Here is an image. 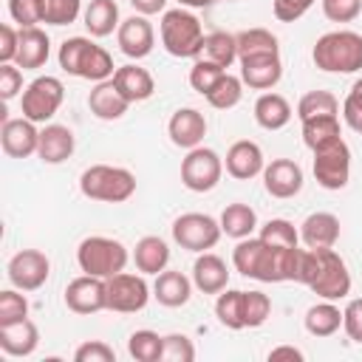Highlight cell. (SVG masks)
Masks as SVG:
<instances>
[{"label":"cell","mask_w":362,"mask_h":362,"mask_svg":"<svg viewBox=\"0 0 362 362\" xmlns=\"http://www.w3.org/2000/svg\"><path fill=\"white\" fill-rule=\"evenodd\" d=\"M23 90V71L14 62H0V96L8 102Z\"/></svg>","instance_id":"816d5d0a"},{"label":"cell","mask_w":362,"mask_h":362,"mask_svg":"<svg viewBox=\"0 0 362 362\" xmlns=\"http://www.w3.org/2000/svg\"><path fill=\"white\" fill-rule=\"evenodd\" d=\"M192 283L204 294H221L229 286V269H226L223 257H218L212 252H201L192 263Z\"/></svg>","instance_id":"603a6c76"},{"label":"cell","mask_w":362,"mask_h":362,"mask_svg":"<svg viewBox=\"0 0 362 362\" xmlns=\"http://www.w3.org/2000/svg\"><path fill=\"white\" fill-rule=\"evenodd\" d=\"M311 59L325 74H356L362 71V34L337 28L314 42Z\"/></svg>","instance_id":"3957f363"},{"label":"cell","mask_w":362,"mask_h":362,"mask_svg":"<svg viewBox=\"0 0 362 362\" xmlns=\"http://www.w3.org/2000/svg\"><path fill=\"white\" fill-rule=\"evenodd\" d=\"M297 116L300 122L317 119V116H339V102L331 90H308L297 102Z\"/></svg>","instance_id":"8d00e7d4"},{"label":"cell","mask_w":362,"mask_h":362,"mask_svg":"<svg viewBox=\"0 0 362 362\" xmlns=\"http://www.w3.org/2000/svg\"><path fill=\"white\" fill-rule=\"evenodd\" d=\"M167 133H170V141L175 147H184V150H192L204 141L206 136V119L201 110L195 107H178L170 122H167Z\"/></svg>","instance_id":"e0dca14e"},{"label":"cell","mask_w":362,"mask_h":362,"mask_svg":"<svg viewBox=\"0 0 362 362\" xmlns=\"http://www.w3.org/2000/svg\"><path fill=\"white\" fill-rule=\"evenodd\" d=\"M342 328H345L348 339L362 345V297L348 300V305L342 308Z\"/></svg>","instance_id":"f907efd6"},{"label":"cell","mask_w":362,"mask_h":362,"mask_svg":"<svg viewBox=\"0 0 362 362\" xmlns=\"http://www.w3.org/2000/svg\"><path fill=\"white\" fill-rule=\"evenodd\" d=\"M51 57V40L42 28L31 25V28H20V48L14 57V65L23 71H37L48 62Z\"/></svg>","instance_id":"cb8c5ba5"},{"label":"cell","mask_w":362,"mask_h":362,"mask_svg":"<svg viewBox=\"0 0 362 362\" xmlns=\"http://www.w3.org/2000/svg\"><path fill=\"white\" fill-rule=\"evenodd\" d=\"M133 260L141 274H158L170 263V246L158 235H144L133 249Z\"/></svg>","instance_id":"83f0119b"},{"label":"cell","mask_w":362,"mask_h":362,"mask_svg":"<svg viewBox=\"0 0 362 362\" xmlns=\"http://www.w3.org/2000/svg\"><path fill=\"white\" fill-rule=\"evenodd\" d=\"M0 144H3V153L11 156V158H28L37 153L40 147V130H37V122L20 116V119H6L3 122V130H0Z\"/></svg>","instance_id":"2e32d148"},{"label":"cell","mask_w":362,"mask_h":362,"mask_svg":"<svg viewBox=\"0 0 362 362\" xmlns=\"http://www.w3.org/2000/svg\"><path fill=\"white\" fill-rule=\"evenodd\" d=\"M8 280L20 291H37L51 274V260L40 249H23L8 260Z\"/></svg>","instance_id":"7c38bea8"},{"label":"cell","mask_w":362,"mask_h":362,"mask_svg":"<svg viewBox=\"0 0 362 362\" xmlns=\"http://www.w3.org/2000/svg\"><path fill=\"white\" fill-rule=\"evenodd\" d=\"M300 240L308 249H331L339 240V218L334 212H311L300 223Z\"/></svg>","instance_id":"7402d4cb"},{"label":"cell","mask_w":362,"mask_h":362,"mask_svg":"<svg viewBox=\"0 0 362 362\" xmlns=\"http://www.w3.org/2000/svg\"><path fill=\"white\" fill-rule=\"evenodd\" d=\"M85 28L90 31V37H107L113 31H119V6L116 0H90L82 11Z\"/></svg>","instance_id":"f546056e"},{"label":"cell","mask_w":362,"mask_h":362,"mask_svg":"<svg viewBox=\"0 0 362 362\" xmlns=\"http://www.w3.org/2000/svg\"><path fill=\"white\" fill-rule=\"evenodd\" d=\"M62 99H65V85L57 76H48V74L45 76H37L23 90V99H20L23 116L31 119V122H37V124L40 122H48L59 110Z\"/></svg>","instance_id":"9c48e42d"},{"label":"cell","mask_w":362,"mask_h":362,"mask_svg":"<svg viewBox=\"0 0 362 362\" xmlns=\"http://www.w3.org/2000/svg\"><path fill=\"white\" fill-rule=\"evenodd\" d=\"M161 359L167 362H192L195 359V345L187 334H167L164 337V354Z\"/></svg>","instance_id":"7dc6e473"},{"label":"cell","mask_w":362,"mask_h":362,"mask_svg":"<svg viewBox=\"0 0 362 362\" xmlns=\"http://www.w3.org/2000/svg\"><path fill=\"white\" fill-rule=\"evenodd\" d=\"M201 57L221 65V68H229L235 59H238V40L235 34L229 31H212L204 37V48H201Z\"/></svg>","instance_id":"836d02e7"},{"label":"cell","mask_w":362,"mask_h":362,"mask_svg":"<svg viewBox=\"0 0 362 362\" xmlns=\"http://www.w3.org/2000/svg\"><path fill=\"white\" fill-rule=\"evenodd\" d=\"M82 11V0H42V23L71 25Z\"/></svg>","instance_id":"7bdbcfd3"},{"label":"cell","mask_w":362,"mask_h":362,"mask_svg":"<svg viewBox=\"0 0 362 362\" xmlns=\"http://www.w3.org/2000/svg\"><path fill=\"white\" fill-rule=\"evenodd\" d=\"M223 175V158L209 147H192L187 150L181 161V184L192 192H209L218 187Z\"/></svg>","instance_id":"ba28073f"},{"label":"cell","mask_w":362,"mask_h":362,"mask_svg":"<svg viewBox=\"0 0 362 362\" xmlns=\"http://www.w3.org/2000/svg\"><path fill=\"white\" fill-rule=\"evenodd\" d=\"M74 147H76V139H74L71 127H65V124H45L40 130V147H37L40 161L62 164V161H68L74 156Z\"/></svg>","instance_id":"44dd1931"},{"label":"cell","mask_w":362,"mask_h":362,"mask_svg":"<svg viewBox=\"0 0 362 362\" xmlns=\"http://www.w3.org/2000/svg\"><path fill=\"white\" fill-rule=\"evenodd\" d=\"M215 317L221 325L232 328V331H243V291L240 288H223L215 300Z\"/></svg>","instance_id":"d590c367"},{"label":"cell","mask_w":362,"mask_h":362,"mask_svg":"<svg viewBox=\"0 0 362 362\" xmlns=\"http://www.w3.org/2000/svg\"><path fill=\"white\" fill-rule=\"evenodd\" d=\"M130 6L136 8V14H164L167 11V0H130Z\"/></svg>","instance_id":"6f0895ef"},{"label":"cell","mask_w":362,"mask_h":362,"mask_svg":"<svg viewBox=\"0 0 362 362\" xmlns=\"http://www.w3.org/2000/svg\"><path fill=\"white\" fill-rule=\"evenodd\" d=\"M28 317V300L20 294V288H6L0 291V325L20 322Z\"/></svg>","instance_id":"f6af8a7d"},{"label":"cell","mask_w":362,"mask_h":362,"mask_svg":"<svg viewBox=\"0 0 362 362\" xmlns=\"http://www.w3.org/2000/svg\"><path fill=\"white\" fill-rule=\"evenodd\" d=\"M223 74H226V68H221V65H215V62L198 57V59L192 62V68H189V85H192V90H198L201 96H206V93L212 90V85H215Z\"/></svg>","instance_id":"b9f144b4"},{"label":"cell","mask_w":362,"mask_h":362,"mask_svg":"<svg viewBox=\"0 0 362 362\" xmlns=\"http://www.w3.org/2000/svg\"><path fill=\"white\" fill-rule=\"evenodd\" d=\"M272 314V300L263 291H243V322L246 328H257L269 320Z\"/></svg>","instance_id":"ee69618b"},{"label":"cell","mask_w":362,"mask_h":362,"mask_svg":"<svg viewBox=\"0 0 362 362\" xmlns=\"http://www.w3.org/2000/svg\"><path fill=\"white\" fill-rule=\"evenodd\" d=\"M74 362H116V351L102 339H88L74 351Z\"/></svg>","instance_id":"681fc988"},{"label":"cell","mask_w":362,"mask_h":362,"mask_svg":"<svg viewBox=\"0 0 362 362\" xmlns=\"http://www.w3.org/2000/svg\"><path fill=\"white\" fill-rule=\"evenodd\" d=\"M362 11V0H322V14L331 23H354Z\"/></svg>","instance_id":"c3c4849f"},{"label":"cell","mask_w":362,"mask_h":362,"mask_svg":"<svg viewBox=\"0 0 362 362\" xmlns=\"http://www.w3.org/2000/svg\"><path fill=\"white\" fill-rule=\"evenodd\" d=\"M320 300H342L351 294V272L345 260L331 249H303L300 280Z\"/></svg>","instance_id":"6da1fadb"},{"label":"cell","mask_w":362,"mask_h":362,"mask_svg":"<svg viewBox=\"0 0 362 362\" xmlns=\"http://www.w3.org/2000/svg\"><path fill=\"white\" fill-rule=\"evenodd\" d=\"M223 164H226V173H229L232 178H238V181H249V178H255V175L263 173L266 158H263V150H260L257 141L240 139V141H235V144L226 150Z\"/></svg>","instance_id":"d6986e66"},{"label":"cell","mask_w":362,"mask_h":362,"mask_svg":"<svg viewBox=\"0 0 362 362\" xmlns=\"http://www.w3.org/2000/svg\"><path fill=\"white\" fill-rule=\"evenodd\" d=\"M79 189L90 201L122 204L136 192V175L130 170H124V167L93 164L79 175Z\"/></svg>","instance_id":"5b68a950"},{"label":"cell","mask_w":362,"mask_h":362,"mask_svg":"<svg viewBox=\"0 0 362 362\" xmlns=\"http://www.w3.org/2000/svg\"><path fill=\"white\" fill-rule=\"evenodd\" d=\"M116 82V88L122 90V96L133 105V102H144L156 93V79L147 68H139V65H122L116 68V74L110 76Z\"/></svg>","instance_id":"4316f807"},{"label":"cell","mask_w":362,"mask_h":362,"mask_svg":"<svg viewBox=\"0 0 362 362\" xmlns=\"http://www.w3.org/2000/svg\"><path fill=\"white\" fill-rule=\"evenodd\" d=\"M238 62H240V79H243V85H249L255 90H269L283 76L280 54H257V57H243Z\"/></svg>","instance_id":"ac0fdd59"},{"label":"cell","mask_w":362,"mask_h":362,"mask_svg":"<svg viewBox=\"0 0 362 362\" xmlns=\"http://www.w3.org/2000/svg\"><path fill=\"white\" fill-rule=\"evenodd\" d=\"M235 40H238V59L257 57V54H280L277 37L269 28H246L235 34Z\"/></svg>","instance_id":"e575fe53"},{"label":"cell","mask_w":362,"mask_h":362,"mask_svg":"<svg viewBox=\"0 0 362 362\" xmlns=\"http://www.w3.org/2000/svg\"><path fill=\"white\" fill-rule=\"evenodd\" d=\"M351 93H356V96H362V76L354 82V88H351Z\"/></svg>","instance_id":"91938a15"},{"label":"cell","mask_w":362,"mask_h":362,"mask_svg":"<svg viewBox=\"0 0 362 362\" xmlns=\"http://www.w3.org/2000/svg\"><path fill=\"white\" fill-rule=\"evenodd\" d=\"M178 3H181V8H206L215 0H178Z\"/></svg>","instance_id":"680465c9"},{"label":"cell","mask_w":362,"mask_h":362,"mask_svg":"<svg viewBox=\"0 0 362 362\" xmlns=\"http://www.w3.org/2000/svg\"><path fill=\"white\" fill-rule=\"evenodd\" d=\"M260 252H263V240L260 238H243L238 240V246L232 249V266L243 274V277H252L255 274V266L260 260Z\"/></svg>","instance_id":"60d3db41"},{"label":"cell","mask_w":362,"mask_h":362,"mask_svg":"<svg viewBox=\"0 0 362 362\" xmlns=\"http://www.w3.org/2000/svg\"><path fill=\"white\" fill-rule=\"evenodd\" d=\"M223 229L221 221H215L206 212H184L173 221V240L187 252H206L221 240Z\"/></svg>","instance_id":"52a82bcc"},{"label":"cell","mask_w":362,"mask_h":362,"mask_svg":"<svg viewBox=\"0 0 362 362\" xmlns=\"http://www.w3.org/2000/svg\"><path fill=\"white\" fill-rule=\"evenodd\" d=\"M342 119L354 133H362V96L351 93L342 99Z\"/></svg>","instance_id":"db71d44e"},{"label":"cell","mask_w":362,"mask_h":362,"mask_svg":"<svg viewBox=\"0 0 362 362\" xmlns=\"http://www.w3.org/2000/svg\"><path fill=\"white\" fill-rule=\"evenodd\" d=\"M20 48V31H14L8 23L0 25V62H14Z\"/></svg>","instance_id":"11a10c76"},{"label":"cell","mask_w":362,"mask_h":362,"mask_svg":"<svg viewBox=\"0 0 362 362\" xmlns=\"http://www.w3.org/2000/svg\"><path fill=\"white\" fill-rule=\"evenodd\" d=\"M311 6H314V0H272V11H274V17L280 23L300 20Z\"/></svg>","instance_id":"f5cc1de1"},{"label":"cell","mask_w":362,"mask_h":362,"mask_svg":"<svg viewBox=\"0 0 362 362\" xmlns=\"http://www.w3.org/2000/svg\"><path fill=\"white\" fill-rule=\"evenodd\" d=\"M303 167L291 158H272L263 167V187L272 198H294L303 189Z\"/></svg>","instance_id":"9a60e30c"},{"label":"cell","mask_w":362,"mask_h":362,"mask_svg":"<svg viewBox=\"0 0 362 362\" xmlns=\"http://www.w3.org/2000/svg\"><path fill=\"white\" fill-rule=\"evenodd\" d=\"M40 345V328L25 317L20 322L0 325V348L6 356H31Z\"/></svg>","instance_id":"484cf974"},{"label":"cell","mask_w":362,"mask_h":362,"mask_svg":"<svg viewBox=\"0 0 362 362\" xmlns=\"http://www.w3.org/2000/svg\"><path fill=\"white\" fill-rule=\"evenodd\" d=\"M127 354L136 362H158L161 354H164V337L150 331V328L133 331L130 339H127Z\"/></svg>","instance_id":"74e56055"},{"label":"cell","mask_w":362,"mask_h":362,"mask_svg":"<svg viewBox=\"0 0 362 362\" xmlns=\"http://www.w3.org/2000/svg\"><path fill=\"white\" fill-rule=\"evenodd\" d=\"M257 238L272 243V246H297L300 243V229L286 218H272V221H266L260 226Z\"/></svg>","instance_id":"ab89813d"},{"label":"cell","mask_w":362,"mask_h":362,"mask_svg":"<svg viewBox=\"0 0 362 362\" xmlns=\"http://www.w3.org/2000/svg\"><path fill=\"white\" fill-rule=\"evenodd\" d=\"M65 305L74 314H96L107 308V280L82 274L65 286Z\"/></svg>","instance_id":"4fadbf2b"},{"label":"cell","mask_w":362,"mask_h":362,"mask_svg":"<svg viewBox=\"0 0 362 362\" xmlns=\"http://www.w3.org/2000/svg\"><path fill=\"white\" fill-rule=\"evenodd\" d=\"M8 14L20 28L42 23V0H8Z\"/></svg>","instance_id":"bcb514c9"},{"label":"cell","mask_w":362,"mask_h":362,"mask_svg":"<svg viewBox=\"0 0 362 362\" xmlns=\"http://www.w3.org/2000/svg\"><path fill=\"white\" fill-rule=\"evenodd\" d=\"M147 300H150V286H147L144 274L119 272V274L107 277V308L110 311L136 314L147 305Z\"/></svg>","instance_id":"8fae6325"},{"label":"cell","mask_w":362,"mask_h":362,"mask_svg":"<svg viewBox=\"0 0 362 362\" xmlns=\"http://www.w3.org/2000/svg\"><path fill=\"white\" fill-rule=\"evenodd\" d=\"M221 229L223 235L235 238V240H243V238H252L255 229H257V212L249 206V204H226V209L221 212Z\"/></svg>","instance_id":"4dcf8cb0"},{"label":"cell","mask_w":362,"mask_h":362,"mask_svg":"<svg viewBox=\"0 0 362 362\" xmlns=\"http://www.w3.org/2000/svg\"><path fill=\"white\" fill-rule=\"evenodd\" d=\"M314 178L322 189H342L351 178V147L342 139L314 150Z\"/></svg>","instance_id":"30bf717a"},{"label":"cell","mask_w":362,"mask_h":362,"mask_svg":"<svg viewBox=\"0 0 362 362\" xmlns=\"http://www.w3.org/2000/svg\"><path fill=\"white\" fill-rule=\"evenodd\" d=\"M130 255L127 246L116 238H105V235H90L76 246V263L85 274L93 277H113L119 272H124Z\"/></svg>","instance_id":"8992f818"},{"label":"cell","mask_w":362,"mask_h":362,"mask_svg":"<svg viewBox=\"0 0 362 362\" xmlns=\"http://www.w3.org/2000/svg\"><path fill=\"white\" fill-rule=\"evenodd\" d=\"M116 42H119V51L130 59H144L153 45H156V31H153V23L144 17V14H130L127 20L119 23V31H116Z\"/></svg>","instance_id":"5bb4252c"},{"label":"cell","mask_w":362,"mask_h":362,"mask_svg":"<svg viewBox=\"0 0 362 362\" xmlns=\"http://www.w3.org/2000/svg\"><path fill=\"white\" fill-rule=\"evenodd\" d=\"M303 322L311 337H334L342 328V311L334 305V300H322L305 311Z\"/></svg>","instance_id":"1f68e13d"},{"label":"cell","mask_w":362,"mask_h":362,"mask_svg":"<svg viewBox=\"0 0 362 362\" xmlns=\"http://www.w3.org/2000/svg\"><path fill=\"white\" fill-rule=\"evenodd\" d=\"M243 99V79L240 76H232L229 71L212 85V90L206 93V102L212 105V107H218V110H229V107H235L238 102Z\"/></svg>","instance_id":"f35d334b"},{"label":"cell","mask_w":362,"mask_h":362,"mask_svg":"<svg viewBox=\"0 0 362 362\" xmlns=\"http://www.w3.org/2000/svg\"><path fill=\"white\" fill-rule=\"evenodd\" d=\"M334 139H342L339 116H317V119H305L303 122V144L311 153L325 147V144H331Z\"/></svg>","instance_id":"d6a6232c"},{"label":"cell","mask_w":362,"mask_h":362,"mask_svg":"<svg viewBox=\"0 0 362 362\" xmlns=\"http://www.w3.org/2000/svg\"><path fill=\"white\" fill-rule=\"evenodd\" d=\"M255 122L263 130H280L291 122V105L280 93H260L255 102Z\"/></svg>","instance_id":"f1b7e54d"},{"label":"cell","mask_w":362,"mask_h":362,"mask_svg":"<svg viewBox=\"0 0 362 362\" xmlns=\"http://www.w3.org/2000/svg\"><path fill=\"white\" fill-rule=\"evenodd\" d=\"M158 34H161V45L170 57H178V59H198L201 57V48H204V28H201V20L187 11V8H167L161 14V23H158Z\"/></svg>","instance_id":"277c9868"},{"label":"cell","mask_w":362,"mask_h":362,"mask_svg":"<svg viewBox=\"0 0 362 362\" xmlns=\"http://www.w3.org/2000/svg\"><path fill=\"white\" fill-rule=\"evenodd\" d=\"M192 280L184 274V272H175V269H164L156 274V283H153V297L167 305V308H181L189 303L192 297Z\"/></svg>","instance_id":"d4e9b609"},{"label":"cell","mask_w":362,"mask_h":362,"mask_svg":"<svg viewBox=\"0 0 362 362\" xmlns=\"http://www.w3.org/2000/svg\"><path fill=\"white\" fill-rule=\"evenodd\" d=\"M277 359L303 362V359H305V354H303L300 348H294V345H277V348H272V351H269V362H277Z\"/></svg>","instance_id":"9f6ffc18"},{"label":"cell","mask_w":362,"mask_h":362,"mask_svg":"<svg viewBox=\"0 0 362 362\" xmlns=\"http://www.w3.org/2000/svg\"><path fill=\"white\" fill-rule=\"evenodd\" d=\"M57 59H59V68L65 74L79 76V79H90V82H105L116 74L113 57L88 37H68L59 45Z\"/></svg>","instance_id":"7a4b0ae2"},{"label":"cell","mask_w":362,"mask_h":362,"mask_svg":"<svg viewBox=\"0 0 362 362\" xmlns=\"http://www.w3.org/2000/svg\"><path fill=\"white\" fill-rule=\"evenodd\" d=\"M88 107H90V113H93L96 119H102V122H116V119H122V116L127 113L130 102L122 96V90L116 88L113 79H105V82H96V85L90 88V93H88Z\"/></svg>","instance_id":"ffe728a7"}]
</instances>
